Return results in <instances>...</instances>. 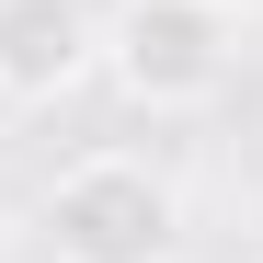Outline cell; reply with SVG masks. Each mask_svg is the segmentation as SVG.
I'll return each mask as SVG.
<instances>
[{
  "label": "cell",
  "mask_w": 263,
  "mask_h": 263,
  "mask_svg": "<svg viewBox=\"0 0 263 263\" xmlns=\"http://www.w3.org/2000/svg\"><path fill=\"white\" fill-rule=\"evenodd\" d=\"M240 58V12L229 0H115L103 12V69L138 115H195L217 103V80Z\"/></svg>",
  "instance_id": "cell-2"
},
{
  "label": "cell",
  "mask_w": 263,
  "mask_h": 263,
  "mask_svg": "<svg viewBox=\"0 0 263 263\" xmlns=\"http://www.w3.org/2000/svg\"><path fill=\"white\" fill-rule=\"evenodd\" d=\"M103 69L92 0H0V103H58Z\"/></svg>",
  "instance_id": "cell-3"
},
{
  "label": "cell",
  "mask_w": 263,
  "mask_h": 263,
  "mask_svg": "<svg viewBox=\"0 0 263 263\" xmlns=\"http://www.w3.org/2000/svg\"><path fill=\"white\" fill-rule=\"evenodd\" d=\"M46 263H172L183 252V195L138 149H92L46 183Z\"/></svg>",
  "instance_id": "cell-1"
}]
</instances>
